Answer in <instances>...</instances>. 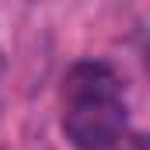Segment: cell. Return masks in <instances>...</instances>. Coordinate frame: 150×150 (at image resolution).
Listing matches in <instances>:
<instances>
[{
    "instance_id": "7a4b0ae2",
    "label": "cell",
    "mask_w": 150,
    "mask_h": 150,
    "mask_svg": "<svg viewBox=\"0 0 150 150\" xmlns=\"http://www.w3.org/2000/svg\"><path fill=\"white\" fill-rule=\"evenodd\" d=\"M105 150H147V136H143L140 129H133V126H129V129L115 140L112 147H105Z\"/></svg>"
},
{
    "instance_id": "6da1fadb",
    "label": "cell",
    "mask_w": 150,
    "mask_h": 150,
    "mask_svg": "<svg viewBox=\"0 0 150 150\" xmlns=\"http://www.w3.org/2000/svg\"><path fill=\"white\" fill-rule=\"evenodd\" d=\"M59 129L74 150H105L129 129L126 80L101 59L74 63L59 84Z\"/></svg>"
}]
</instances>
